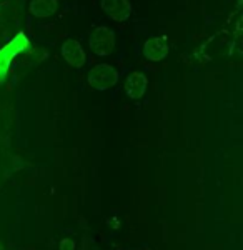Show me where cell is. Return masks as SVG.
Listing matches in <instances>:
<instances>
[{"label": "cell", "mask_w": 243, "mask_h": 250, "mask_svg": "<svg viewBox=\"0 0 243 250\" xmlns=\"http://www.w3.org/2000/svg\"><path fill=\"white\" fill-rule=\"evenodd\" d=\"M88 47L97 57H107L115 48V34L105 25L95 27L88 37Z\"/></svg>", "instance_id": "7a4b0ae2"}, {"label": "cell", "mask_w": 243, "mask_h": 250, "mask_svg": "<svg viewBox=\"0 0 243 250\" xmlns=\"http://www.w3.org/2000/svg\"><path fill=\"white\" fill-rule=\"evenodd\" d=\"M117 82H119V72L108 63H97L88 72V83L95 90H108L115 87Z\"/></svg>", "instance_id": "3957f363"}, {"label": "cell", "mask_w": 243, "mask_h": 250, "mask_svg": "<svg viewBox=\"0 0 243 250\" xmlns=\"http://www.w3.org/2000/svg\"><path fill=\"white\" fill-rule=\"evenodd\" d=\"M148 87V79L142 72H132L125 79V94L130 97L132 100H139L145 95Z\"/></svg>", "instance_id": "52a82bcc"}, {"label": "cell", "mask_w": 243, "mask_h": 250, "mask_svg": "<svg viewBox=\"0 0 243 250\" xmlns=\"http://www.w3.org/2000/svg\"><path fill=\"white\" fill-rule=\"evenodd\" d=\"M0 250H5V249H3V244H2V242H0Z\"/></svg>", "instance_id": "30bf717a"}, {"label": "cell", "mask_w": 243, "mask_h": 250, "mask_svg": "<svg viewBox=\"0 0 243 250\" xmlns=\"http://www.w3.org/2000/svg\"><path fill=\"white\" fill-rule=\"evenodd\" d=\"M100 7L115 22H125L132 15V5L128 0H100Z\"/></svg>", "instance_id": "8992f818"}, {"label": "cell", "mask_w": 243, "mask_h": 250, "mask_svg": "<svg viewBox=\"0 0 243 250\" xmlns=\"http://www.w3.org/2000/svg\"><path fill=\"white\" fill-rule=\"evenodd\" d=\"M143 57L150 60V62H160L168 55L170 43L165 35H159V37H152L143 43Z\"/></svg>", "instance_id": "277c9868"}, {"label": "cell", "mask_w": 243, "mask_h": 250, "mask_svg": "<svg viewBox=\"0 0 243 250\" xmlns=\"http://www.w3.org/2000/svg\"><path fill=\"white\" fill-rule=\"evenodd\" d=\"M59 250H75V240H72V239H62V240H60Z\"/></svg>", "instance_id": "9c48e42d"}, {"label": "cell", "mask_w": 243, "mask_h": 250, "mask_svg": "<svg viewBox=\"0 0 243 250\" xmlns=\"http://www.w3.org/2000/svg\"><path fill=\"white\" fill-rule=\"evenodd\" d=\"M28 10L35 19H48L59 10V0H32Z\"/></svg>", "instance_id": "ba28073f"}, {"label": "cell", "mask_w": 243, "mask_h": 250, "mask_svg": "<svg viewBox=\"0 0 243 250\" xmlns=\"http://www.w3.org/2000/svg\"><path fill=\"white\" fill-rule=\"evenodd\" d=\"M63 60L74 68H82L87 63V54H85L82 43L75 39H68L62 45Z\"/></svg>", "instance_id": "5b68a950"}, {"label": "cell", "mask_w": 243, "mask_h": 250, "mask_svg": "<svg viewBox=\"0 0 243 250\" xmlns=\"http://www.w3.org/2000/svg\"><path fill=\"white\" fill-rule=\"evenodd\" d=\"M28 45H30V42H28L27 35L23 34V32H20V34L15 35L5 47L0 48V83L9 75V70H10V65H12V62H14V59L22 54V52H25Z\"/></svg>", "instance_id": "6da1fadb"}]
</instances>
